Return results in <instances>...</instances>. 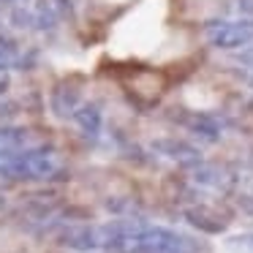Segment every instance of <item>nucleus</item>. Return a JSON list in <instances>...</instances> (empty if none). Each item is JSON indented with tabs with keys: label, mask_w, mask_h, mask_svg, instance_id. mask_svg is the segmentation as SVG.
<instances>
[{
	"label": "nucleus",
	"mask_w": 253,
	"mask_h": 253,
	"mask_svg": "<svg viewBox=\"0 0 253 253\" xmlns=\"http://www.w3.org/2000/svg\"><path fill=\"white\" fill-rule=\"evenodd\" d=\"M210 44L231 49V46H245L253 41V19H240V22H210L207 25Z\"/></svg>",
	"instance_id": "nucleus-1"
},
{
	"label": "nucleus",
	"mask_w": 253,
	"mask_h": 253,
	"mask_svg": "<svg viewBox=\"0 0 253 253\" xmlns=\"http://www.w3.org/2000/svg\"><path fill=\"white\" fill-rule=\"evenodd\" d=\"M57 245L68 248L74 253H95L101 251V234L93 223H77L57 231Z\"/></svg>",
	"instance_id": "nucleus-2"
},
{
	"label": "nucleus",
	"mask_w": 253,
	"mask_h": 253,
	"mask_svg": "<svg viewBox=\"0 0 253 253\" xmlns=\"http://www.w3.org/2000/svg\"><path fill=\"white\" fill-rule=\"evenodd\" d=\"M49 106L57 117H74L77 109L82 106V93L74 84H57L49 93Z\"/></svg>",
	"instance_id": "nucleus-3"
},
{
	"label": "nucleus",
	"mask_w": 253,
	"mask_h": 253,
	"mask_svg": "<svg viewBox=\"0 0 253 253\" xmlns=\"http://www.w3.org/2000/svg\"><path fill=\"white\" fill-rule=\"evenodd\" d=\"M74 120H77L79 131H82L90 142H93V139H98L101 131H104V115H101V106L93 104V101H87V104L79 106L77 115H74Z\"/></svg>",
	"instance_id": "nucleus-4"
},
{
	"label": "nucleus",
	"mask_w": 253,
	"mask_h": 253,
	"mask_svg": "<svg viewBox=\"0 0 253 253\" xmlns=\"http://www.w3.org/2000/svg\"><path fill=\"white\" fill-rule=\"evenodd\" d=\"M153 150H158V153L169 155V158L180 161V164H185V166H193V164L202 161V158H199V153L191 147V144L174 142V139H158V142H153Z\"/></svg>",
	"instance_id": "nucleus-5"
},
{
	"label": "nucleus",
	"mask_w": 253,
	"mask_h": 253,
	"mask_svg": "<svg viewBox=\"0 0 253 253\" xmlns=\"http://www.w3.org/2000/svg\"><path fill=\"white\" fill-rule=\"evenodd\" d=\"M30 142V131L19 126H0V150H25Z\"/></svg>",
	"instance_id": "nucleus-6"
},
{
	"label": "nucleus",
	"mask_w": 253,
	"mask_h": 253,
	"mask_svg": "<svg viewBox=\"0 0 253 253\" xmlns=\"http://www.w3.org/2000/svg\"><path fill=\"white\" fill-rule=\"evenodd\" d=\"M33 28L36 30H55L57 28V14L52 11L49 3H39V8H36V19H33Z\"/></svg>",
	"instance_id": "nucleus-7"
},
{
	"label": "nucleus",
	"mask_w": 253,
	"mask_h": 253,
	"mask_svg": "<svg viewBox=\"0 0 253 253\" xmlns=\"http://www.w3.org/2000/svg\"><path fill=\"white\" fill-rule=\"evenodd\" d=\"M188 220H191L193 226H199V229L210 231V234L223 231V223H220V220H212V215L204 212V210H191V212H188Z\"/></svg>",
	"instance_id": "nucleus-8"
},
{
	"label": "nucleus",
	"mask_w": 253,
	"mask_h": 253,
	"mask_svg": "<svg viewBox=\"0 0 253 253\" xmlns=\"http://www.w3.org/2000/svg\"><path fill=\"white\" fill-rule=\"evenodd\" d=\"M17 57H19L17 44H14L11 39H6V36H0V71L11 68L14 63H17Z\"/></svg>",
	"instance_id": "nucleus-9"
},
{
	"label": "nucleus",
	"mask_w": 253,
	"mask_h": 253,
	"mask_svg": "<svg viewBox=\"0 0 253 253\" xmlns=\"http://www.w3.org/2000/svg\"><path fill=\"white\" fill-rule=\"evenodd\" d=\"M33 19H36L33 11H28V8H22V6H14V11H11L14 28H33Z\"/></svg>",
	"instance_id": "nucleus-10"
},
{
	"label": "nucleus",
	"mask_w": 253,
	"mask_h": 253,
	"mask_svg": "<svg viewBox=\"0 0 253 253\" xmlns=\"http://www.w3.org/2000/svg\"><path fill=\"white\" fill-rule=\"evenodd\" d=\"M193 180L204 182V185H218V182H220V174H218L215 169H210V166H199L196 174H193Z\"/></svg>",
	"instance_id": "nucleus-11"
},
{
	"label": "nucleus",
	"mask_w": 253,
	"mask_h": 253,
	"mask_svg": "<svg viewBox=\"0 0 253 253\" xmlns=\"http://www.w3.org/2000/svg\"><path fill=\"white\" fill-rule=\"evenodd\" d=\"M33 60H36V52L19 55V57H17V63H14V68H19V71H30V68H33Z\"/></svg>",
	"instance_id": "nucleus-12"
},
{
	"label": "nucleus",
	"mask_w": 253,
	"mask_h": 253,
	"mask_svg": "<svg viewBox=\"0 0 253 253\" xmlns=\"http://www.w3.org/2000/svg\"><path fill=\"white\" fill-rule=\"evenodd\" d=\"M17 104H8V101H3V104H0V126H3V123L6 120H11L14 115H17Z\"/></svg>",
	"instance_id": "nucleus-13"
},
{
	"label": "nucleus",
	"mask_w": 253,
	"mask_h": 253,
	"mask_svg": "<svg viewBox=\"0 0 253 253\" xmlns=\"http://www.w3.org/2000/svg\"><path fill=\"white\" fill-rule=\"evenodd\" d=\"M55 6L66 14H74V0H55Z\"/></svg>",
	"instance_id": "nucleus-14"
},
{
	"label": "nucleus",
	"mask_w": 253,
	"mask_h": 253,
	"mask_svg": "<svg viewBox=\"0 0 253 253\" xmlns=\"http://www.w3.org/2000/svg\"><path fill=\"white\" fill-rule=\"evenodd\" d=\"M240 11L253 14V0H240Z\"/></svg>",
	"instance_id": "nucleus-15"
},
{
	"label": "nucleus",
	"mask_w": 253,
	"mask_h": 253,
	"mask_svg": "<svg viewBox=\"0 0 253 253\" xmlns=\"http://www.w3.org/2000/svg\"><path fill=\"white\" fill-rule=\"evenodd\" d=\"M8 207V199H6V193H0V212Z\"/></svg>",
	"instance_id": "nucleus-16"
},
{
	"label": "nucleus",
	"mask_w": 253,
	"mask_h": 253,
	"mask_svg": "<svg viewBox=\"0 0 253 253\" xmlns=\"http://www.w3.org/2000/svg\"><path fill=\"white\" fill-rule=\"evenodd\" d=\"M8 90V79H0V93H6Z\"/></svg>",
	"instance_id": "nucleus-17"
},
{
	"label": "nucleus",
	"mask_w": 253,
	"mask_h": 253,
	"mask_svg": "<svg viewBox=\"0 0 253 253\" xmlns=\"http://www.w3.org/2000/svg\"><path fill=\"white\" fill-rule=\"evenodd\" d=\"M95 253H106V251H95Z\"/></svg>",
	"instance_id": "nucleus-18"
},
{
	"label": "nucleus",
	"mask_w": 253,
	"mask_h": 253,
	"mask_svg": "<svg viewBox=\"0 0 253 253\" xmlns=\"http://www.w3.org/2000/svg\"><path fill=\"white\" fill-rule=\"evenodd\" d=\"M3 3H8V0H3Z\"/></svg>",
	"instance_id": "nucleus-19"
}]
</instances>
